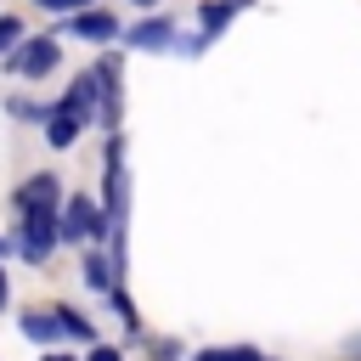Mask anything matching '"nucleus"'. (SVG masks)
<instances>
[{"instance_id": "1", "label": "nucleus", "mask_w": 361, "mask_h": 361, "mask_svg": "<svg viewBox=\"0 0 361 361\" xmlns=\"http://www.w3.org/2000/svg\"><path fill=\"white\" fill-rule=\"evenodd\" d=\"M56 237H68V243H96V237H107V220H102V209H96L90 197H68V209L56 214Z\"/></svg>"}, {"instance_id": "2", "label": "nucleus", "mask_w": 361, "mask_h": 361, "mask_svg": "<svg viewBox=\"0 0 361 361\" xmlns=\"http://www.w3.org/2000/svg\"><path fill=\"white\" fill-rule=\"evenodd\" d=\"M56 248V203H39V209H23V259H45Z\"/></svg>"}, {"instance_id": "3", "label": "nucleus", "mask_w": 361, "mask_h": 361, "mask_svg": "<svg viewBox=\"0 0 361 361\" xmlns=\"http://www.w3.org/2000/svg\"><path fill=\"white\" fill-rule=\"evenodd\" d=\"M96 102H102V85H96V73H90V68H85V73H79V79H73V85H68V96H62V102H56V107H62V113H68V118H79V124H85V118H90V113H96Z\"/></svg>"}, {"instance_id": "4", "label": "nucleus", "mask_w": 361, "mask_h": 361, "mask_svg": "<svg viewBox=\"0 0 361 361\" xmlns=\"http://www.w3.org/2000/svg\"><path fill=\"white\" fill-rule=\"evenodd\" d=\"M11 68H17L23 79H39V73H51V68H56V39H28L23 51H11Z\"/></svg>"}, {"instance_id": "5", "label": "nucleus", "mask_w": 361, "mask_h": 361, "mask_svg": "<svg viewBox=\"0 0 361 361\" xmlns=\"http://www.w3.org/2000/svg\"><path fill=\"white\" fill-rule=\"evenodd\" d=\"M130 45H141V51H169V45H175V23H169V17H147V23L130 28Z\"/></svg>"}, {"instance_id": "6", "label": "nucleus", "mask_w": 361, "mask_h": 361, "mask_svg": "<svg viewBox=\"0 0 361 361\" xmlns=\"http://www.w3.org/2000/svg\"><path fill=\"white\" fill-rule=\"evenodd\" d=\"M62 197V186H56V175H34L23 192H17V209H39V203H56Z\"/></svg>"}, {"instance_id": "7", "label": "nucleus", "mask_w": 361, "mask_h": 361, "mask_svg": "<svg viewBox=\"0 0 361 361\" xmlns=\"http://www.w3.org/2000/svg\"><path fill=\"white\" fill-rule=\"evenodd\" d=\"M85 288H96V293H113L118 288V271H113V259H102V254H85Z\"/></svg>"}, {"instance_id": "8", "label": "nucleus", "mask_w": 361, "mask_h": 361, "mask_svg": "<svg viewBox=\"0 0 361 361\" xmlns=\"http://www.w3.org/2000/svg\"><path fill=\"white\" fill-rule=\"evenodd\" d=\"M73 34H85V39H113L118 23H113L107 11H79V17H73Z\"/></svg>"}, {"instance_id": "9", "label": "nucleus", "mask_w": 361, "mask_h": 361, "mask_svg": "<svg viewBox=\"0 0 361 361\" xmlns=\"http://www.w3.org/2000/svg\"><path fill=\"white\" fill-rule=\"evenodd\" d=\"M243 6H248V0H214V6H203V39H209L214 28H226V23H231Z\"/></svg>"}, {"instance_id": "10", "label": "nucleus", "mask_w": 361, "mask_h": 361, "mask_svg": "<svg viewBox=\"0 0 361 361\" xmlns=\"http://www.w3.org/2000/svg\"><path fill=\"white\" fill-rule=\"evenodd\" d=\"M73 135H79V118H68L62 107H51V147H73Z\"/></svg>"}, {"instance_id": "11", "label": "nucleus", "mask_w": 361, "mask_h": 361, "mask_svg": "<svg viewBox=\"0 0 361 361\" xmlns=\"http://www.w3.org/2000/svg\"><path fill=\"white\" fill-rule=\"evenodd\" d=\"M51 316H56V327H62V333H73V338H90V322H85L79 310H68V305H56Z\"/></svg>"}, {"instance_id": "12", "label": "nucleus", "mask_w": 361, "mask_h": 361, "mask_svg": "<svg viewBox=\"0 0 361 361\" xmlns=\"http://www.w3.org/2000/svg\"><path fill=\"white\" fill-rule=\"evenodd\" d=\"M23 333H28V338H56L62 327H56V316H45V310H34V316H23Z\"/></svg>"}, {"instance_id": "13", "label": "nucleus", "mask_w": 361, "mask_h": 361, "mask_svg": "<svg viewBox=\"0 0 361 361\" xmlns=\"http://www.w3.org/2000/svg\"><path fill=\"white\" fill-rule=\"evenodd\" d=\"M17 39H23V23L17 17H0V51H11Z\"/></svg>"}, {"instance_id": "14", "label": "nucleus", "mask_w": 361, "mask_h": 361, "mask_svg": "<svg viewBox=\"0 0 361 361\" xmlns=\"http://www.w3.org/2000/svg\"><path fill=\"white\" fill-rule=\"evenodd\" d=\"M197 361H259L254 350H203Z\"/></svg>"}, {"instance_id": "15", "label": "nucleus", "mask_w": 361, "mask_h": 361, "mask_svg": "<svg viewBox=\"0 0 361 361\" xmlns=\"http://www.w3.org/2000/svg\"><path fill=\"white\" fill-rule=\"evenodd\" d=\"M39 6H51V11H85L90 0H39Z\"/></svg>"}, {"instance_id": "16", "label": "nucleus", "mask_w": 361, "mask_h": 361, "mask_svg": "<svg viewBox=\"0 0 361 361\" xmlns=\"http://www.w3.org/2000/svg\"><path fill=\"white\" fill-rule=\"evenodd\" d=\"M90 361H118V350H96V355H90Z\"/></svg>"}, {"instance_id": "17", "label": "nucleus", "mask_w": 361, "mask_h": 361, "mask_svg": "<svg viewBox=\"0 0 361 361\" xmlns=\"http://www.w3.org/2000/svg\"><path fill=\"white\" fill-rule=\"evenodd\" d=\"M6 299H11V288H6V271H0V305H6Z\"/></svg>"}, {"instance_id": "18", "label": "nucleus", "mask_w": 361, "mask_h": 361, "mask_svg": "<svg viewBox=\"0 0 361 361\" xmlns=\"http://www.w3.org/2000/svg\"><path fill=\"white\" fill-rule=\"evenodd\" d=\"M45 361H73V355H45Z\"/></svg>"}, {"instance_id": "19", "label": "nucleus", "mask_w": 361, "mask_h": 361, "mask_svg": "<svg viewBox=\"0 0 361 361\" xmlns=\"http://www.w3.org/2000/svg\"><path fill=\"white\" fill-rule=\"evenodd\" d=\"M135 6H152V0H135Z\"/></svg>"}, {"instance_id": "20", "label": "nucleus", "mask_w": 361, "mask_h": 361, "mask_svg": "<svg viewBox=\"0 0 361 361\" xmlns=\"http://www.w3.org/2000/svg\"><path fill=\"white\" fill-rule=\"evenodd\" d=\"M0 254H6V243H0Z\"/></svg>"}]
</instances>
